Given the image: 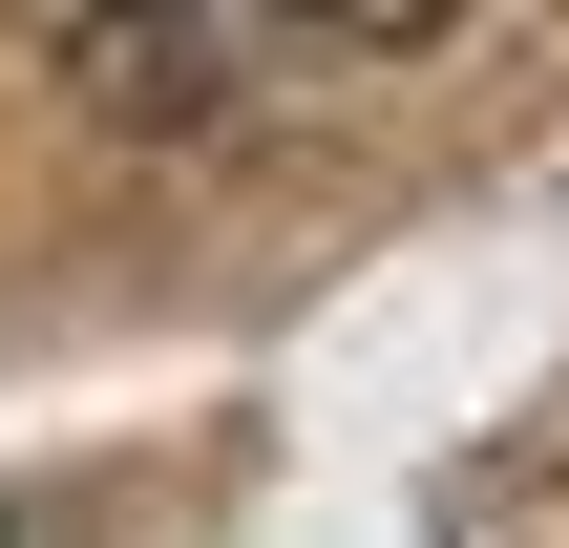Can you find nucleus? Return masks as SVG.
<instances>
[{"instance_id": "f257e3e1", "label": "nucleus", "mask_w": 569, "mask_h": 548, "mask_svg": "<svg viewBox=\"0 0 569 548\" xmlns=\"http://www.w3.org/2000/svg\"><path fill=\"white\" fill-rule=\"evenodd\" d=\"M443 21H465V0H21V42H42L106 127H148V148H232V127L317 106V84L422 63Z\"/></svg>"}]
</instances>
